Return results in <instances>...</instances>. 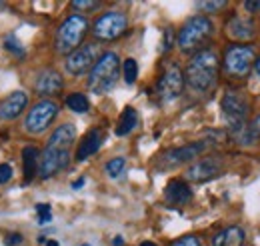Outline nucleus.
<instances>
[{
	"label": "nucleus",
	"instance_id": "nucleus-1",
	"mask_svg": "<svg viewBox=\"0 0 260 246\" xmlns=\"http://www.w3.org/2000/svg\"><path fill=\"white\" fill-rule=\"evenodd\" d=\"M218 70H220L218 54L210 48H204L190 58L184 72V82L194 93H210L218 82Z\"/></svg>",
	"mask_w": 260,
	"mask_h": 246
},
{
	"label": "nucleus",
	"instance_id": "nucleus-2",
	"mask_svg": "<svg viewBox=\"0 0 260 246\" xmlns=\"http://www.w3.org/2000/svg\"><path fill=\"white\" fill-rule=\"evenodd\" d=\"M120 76V58L116 52H104L88 74V90L92 94L110 93Z\"/></svg>",
	"mask_w": 260,
	"mask_h": 246
},
{
	"label": "nucleus",
	"instance_id": "nucleus-3",
	"mask_svg": "<svg viewBox=\"0 0 260 246\" xmlns=\"http://www.w3.org/2000/svg\"><path fill=\"white\" fill-rule=\"evenodd\" d=\"M214 34V24L208 16H192L184 22V26L178 32V48L182 52H200L204 50V44Z\"/></svg>",
	"mask_w": 260,
	"mask_h": 246
},
{
	"label": "nucleus",
	"instance_id": "nucleus-4",
	"mask_svg": "<svg viewBox=\"0 0 260 246\" xmlns=\"http://www.w3.org/2000/svg\"><path fill=\"white\" fill-rule=\"evenodd\" d=\"M86 32H88V20H86V16H82V14H70L64 22L60 24L58 32H56V40H54L56 52L58 54H66V56L70 52H74L82 44Z\"/></svg>",
	"mask_w": 260,
	"mask_h": 246
},
{
	"label": "nucleus",
	"instance_id": "nucleus-5",
	"mask_svg": "<svg viewBox=\"0 0 260 246\" xmlns=\"http://www.w3.org/2000/svg\"><path fill=\"white\" fill-rule=\"evenodd\" d=\"M256 60V50L252 44H232L224 52V72L230 78H244L252 70Z\"/></svg>",
	"mask_w": 260,
	"mask_h": 246
},
{
	"label": "nucleus",
	"instance_id": "nucleus-6",
	"mask_svg": "<svg viewBox=\"0 0 260 246\" xmlns=\"http://www.w3.org/2000/svg\"><path fill=\"white\" fill-rule=\"evenodd\" d=\"M222 116L226 120L228 128L232 132H242L246 126V116H248V100L240 93H226L222 102H220Z\"/></svg>",
	"mask_w": 260,
	"mask_h": 246
},
{
	"label": "nucleus",
	"instance_id": "nucleus-7",
	"mask_svg": "<svg viewBox=\"0 0 260 246\" xmlns=\"http://www.w3.org/2000/svg\"><path fill=\"white\" fill-rule=\"evenodd\" d=\"M128 28V18L124 12H118V10H110V12H104L92 26V34L96 40L102 42H110V40H116L120 38Z\"/></svg>",
	"mask_w": 260,
	"mask_h": 246
},
{
	"label": "nucleus",
	"instance_id": "nucleus-8",
	"mask_svg": "<svg viewBox=\"0 0 260 246\" xmlns=\"http://www.w3.org/2000/svg\"><path fill=\"white\" fill-rule=\"evenodd\" d=\"M58 116V104L52 100H40L36 102L30 112L26 114V132L28 134H42L50 124L54 122V118Z\"/></svg>",
	"mask_w": 260,
	"mask_h": 246
},
{
	"label": "nucleus",
	"instance_id": "nucleus-9",
	"mask_svg": "<svg viewBox=\"0 0 260 246\" xmlns=\"http://www.w3.org/2000/svg\"><path fill=\"white\" fill-rule=\"evenodd\" d=\"M222 158L220 156H206V158H200L196 160L194 164L188 166V170L184 172V178L186 182H196V184H202V182H208V180H214L222 174Z\"/></svg>",
	"mask_w": 260,
	"mask_h": 246
},
{
	"label": "nucleus",
	"instance_id": "nucleus-10",
	"mask_svg": "<svg viewBox=\"0 0 260 246\" xmlns=\"http://www.w3.org/2000/svg\"><path fill=\"white\" fill-rule=\"evenodd\" d=\"M206 142H192V144H186V146H180V148H172V150H166V152L158 158L156 162V168L160 170H170V168H176V166H182L186 162H192L194 158H198L200 154L206 150Z\"/></svg>",
	"mask_w": 260,
	"mask_h": 246
},
{
	"label": "nucleus",
	"instance_id": "nucleus-11",
	"mask_svg": "<svg viewBox=\"0 0 260 246\" xmlns=\"http://www.w3.org/2000/svg\"><path fill=\"white\" fill-rule=\"evenodd\" d=\"M98 60V46L96 44H84L78 46L74 52H70L66 56L64 68L68 74L72 76H82L88 70H92V66Z\"/></svg>",
	"mask_w": 260,
	"mask_h": 246
},
{
	"label": "nucleus",
	"instance_id": "nucleus-12",
	"mask_svg": "<svg viewBox=\"0 0 260 246\" xmlns=\"http://www.w3.org/2000/svg\"><path fill=\"white\" fill-rule=\"evenodd\" d=\"M70 162V150L64 148H54V146H46L40 154V162H38V174L40 178H52L54 174H58L60 170H64Z\"/></svg>",
	"mask_w": 260,
	"mask_h": 246
},
{
	"label": "nucleus",
	"instance_id": "nucleus-13",
	"mask_svg": "<svg viewBox=\"0 0 260 246\" xmlns=\"http://www.w3.org/2000/svg\"><path fill=\"white\" fill-rule=\"evenodd\" d=\"M184 90V72L180 70V66L176 64H170L166 70H164L162 78L158 80V86H156V94L162 102H170L174 98H178Z\"/></svg>",
	"mask_w": 260,
	"mask_h": 246
},
{
	"label": "nucleus",
	"instance_id": "nucleus-14",
	"mask_svg": "<svg viewBox=\"0 0 260 246\" xmlns=\"http://www.w3.org/2000/svg\"><path fill=\"white\" fill-rule=\"evenodd\" d=\"M28 106V94L26 93H12L8 98H4L0 102V120L2 122H8V120H14L18 118Z\"/></svg>",
	"mask_w": 260,
	"mask_h": 246
},
{
	"label": "nucleus",
	"instance_id": "nucleus-15",
	"mask_svg": "<svg viewBox=\"0 0 260 246\" xmlns=\"http://www.w3.org/2000/svg\"><path fill=\"white\" fill-rule=\"evenodd\" d=\"M64 86V80L60 76V72L48 68V70H42L38 76H36V82H34V90L40 94V96H54L62 90Z\"/></svg>",
	"mask_w": 260,
	"mask_h": 246
},
{
	"label": "nucleus",
	"instance_id": "nucleus-16",
	"mask_svg": "<svg viewBox=\"0 0 260 246\" xmlns=\"http://www.w3.org/2000/svg\"><path fill=\"white\" fill-rule=\"evenodd\" d=\"M226 32L230 38L234 40H252L256 34V26L252 18L246 16H234L230 18V22L226 24Z\"/></svg>",
	"mask_w": 260,
	"mask_h": 246
},
{
	"label": "nucleus",
	"instance_id": "nucleus-17",
	"mask_svg": "<svg viewBox=\"0 0 260 246\" xmlns=\"http://www.w3.org/2000/svg\"><path fill=\"white\" fill-rule=\"evenodd\" d=\"M164 198H166L168 204L182 206V204L190 202L192 190H190L188 182H184V180H172V182H168L166 190H164Z\"/></svg>",
	"mask_w": 260,
	"mask_h": 246
},
{
	"label": "nucleus",
	"instance_id": "nucleus-18",
	"mask_svg": "<svg viewBox=\"0 0 260 246\" xmlns=\"http://www.w3.org/2000/svg\"><path fill=\"white\" fill-rule=\"evenodd\" d=\"M102 140H104V134H102V130H90V132H86L84 134V138L80 140V144H78V150H76V160H86V158H90L92 154L98 152V148L102 146Z\"/></svg>",
	"mask_w": 260,
	"mask_h": 246
},
{
	"label": "nucleus",
	"instance_id": "nucleus-19",
	"mask_svg": "<svg viewBox=\"0 0 260 246\" xmlns=\"http://www.w3.org/2000/svg\"><path fill=\"white\" fill-rule=\"evenodd\" d=\"M74 138H76V128H74L72 124H62V126H58V128L50 134V138H48L46 146H54V148H64V150H70V146H72Z\"/></svg>",
	"mask_w": 260,
	"mask_h": 246
},
{
	"label": "nucleus",
	"instance_id": "nucleus-20",
	"mask_svg": "<svg viewBox=\"0 0 260 246\" xmlns=\"http://www.w3.org/2000/svg\"><path fill=\"white\" fill-rule=\"evenodd\" d=\"M244 240L246 234L240 226H228L212 238V246H244Z\"/></svg>",
	"mask_w": 260,
	"mask_h": 246
},
{
	"label": "nucleus",
	"instance_id": "nucleus-21",
	"mask_svg": "<svg viewBox=\"0 0 260 246\" xmlns=\"http://www.w3.org/2000/svg\"><path fill=\"white\" fill-rule=\"evenodd\" d=\"M38 162H40V152L34 146H26L22 150V172H24V184H30L34 176L38 174Z\"/></svg>",
	"mask_w": 260,
	"mask_h": 246
},
{
	"label": "nucleus",
	"instance_id": "nucleus-22",
	"mask_svg": "<svg viewBox=\"0 0 260 246\" xmlns=\"http://www.w3.org/2000/svg\"><path fill=\"white\" fill-rule=\"evenodd\" d=\"M136 126H138V112H136L132 106H128V108H124V112H122L120 118H118L116 134H118V136H126V134H130Z\"/></svg>",
	"mask_w": 260,
	"mask_h": 246
},
{
	"label": "nucleus",
	"instance_id": "nucleus-23",
	"mask_svg": "<svg viewBox=\"0 0 260 246\" xmlns=\"http://www.w3.org/2000/svg\"><path fill=\"white\" fill-rule=\"evenodd\" d=\"M66 106H68L72 112H76V114H84V112L90 110V102H88V98L82 93L70 94V96L66 98Z\"/></svg>",
	"mask_w": 260,
	"mask_h": 246
},
{
	"label": "nucleus",
	"instance_id": "nucleus-24",
	"mask_svg": "<svg viewBox=\"0 0 260 246\" xmlns=\"http://www.w3.org/2000/svg\"><path fill=\"white\" fill-rule=\"evenodd\" d=\"M260 138V114L254 118V122L244 126V130L240 132V142L242 144H254Z\"/></svg>",
	"mask_w": 260,
	"mask_h": 246
},
{
	"label": "nucleus",
	"instance_id": "nucleus-25",
	"mask_svg": "<svg viewBox=\"0 0 260 246\" xmlns=\"http://www.w3.org/2000/svg\"><path fill=\"white\" fill-rule=\"evenodd\" d=\"M124 168H126V160L122 156H116V158L108 160L106 166H104V170H106V174L110 178H118L120 174H124Z\"/></svg>",
	"mask_w": 260,
	"mask_h": 246
},
{
	"label": "nucleus",
	"instance_id": "nucleus-26",
	"mask_svg": "<svg viewBox=\"0 0 260 246\" xmlns=\"http://www.w3.org/2000/svg\"><path fill=\"white\" fill-rule=\"evenodd\" d=\"M122 76H124V82L126 84H134L136 78H138V64L134 58H126L122 62Z\"/></svg>",
	"mask_w": 260,
	"mask_h": 246
},
{
	"label": "nucleus",
	"instance_id": "nucleus-27",
	"mask_svg": "<svg viewBox=\"0 0 260 246\" xmlns=\"http://www.w3.org/2000/svg\"><path fill=\"white\" fill-rule=\"evenodd\" d=\"M4 46H6V50L14 52L16 56H24V48H22V44L16 40V36H6V40H4Z\"/></svg>",
	"mask_w": 260,
	"mask_h": 246
},
{
	"label": "nucleus",
	"instance_id": "nucleus-28",
	"mask_svg": "<svg viewBox=\"0 0 260 246\" xmlns=\"http://www.w3.org/2000/svg\"><path fill=\"white\" fill-rule=\"evenodd\" d=\"M36 214H38V224H48L52 220L50 204H38L36 206Z\"/></svg>",
	"mask_w": 260,
	"mask_h": 246
},
{
	"label": "nucleus",
	"instance_id": "nucleus-29",
	"mask_svg": "<svg viewBox=\"0 0 260 246\" xmlns=\"http://www.w3.org/2000/svg\"><path fill=\"white\" fill-rule=\"evenodd\" d=\"M98 6H100V2H94V0H74L72 2V8L74 10H84V12L96 10Z\"/></svg>",
	"mask_w": 260,
	"mask_h": 246
},
{
	"label": "nucleus",
	"instance_id": "nucleus-30",
	"mask_svg": "<svg viewBox=\"0 0 260 246\" xmlns=\"http://www.w3.org/2000/svg\"><path fill=\"white\" fill-rule=\"evenodd\" d=\"M170 246H202V244H200V240L196 238L194 234H188V236H182V238L174 240Z\"/></svg>",
	"mask_w": 260,
	"mask_h": 246
},
{
	"label": "nucleus",
	"instance_id": "nucleus-31",
	"mask_svg": "<svg viewBox=\"0 0 260 246\" xmlns=\"http://www.w3.org/2000/svg\"><path fill=\"white\" fill-rule=\"evenodd\" d=\"M226 6V2H198V8L206 10V12H216V10H222Z\"/></svg>",
	"mask_w": 260,
	"mask_h": 246
},
{
	"label": "nucleus",
	"instance_id": "nucleus-32",
	"mask_svg": "<svg viewBox=\"0 0 260 246\" xmlns=\"http://www.w3.org/2000/svg\"><path fill=\"white\" fill-rule=\"evenodd\" d=\"M12 178V166L10 164H0V184L8 182Z\"/></svg>",
	"mask_w": 260,
	"mask_h": 246
},
{
	"label": "nucleus",
	"instance_id": "nucleus-33",
	"mask_svg": "<svg viewBox=\"0 0 260 246\" xmlns=\"http://www.w3.org/2000/svg\"><path fill=\"white\" fill-rule=\"evenodd\" d=\"M20 242H22V236H20V234H16V232L6 236V246H18Z\"/></svg>",
	"mask_w": 260,
	"mask_h": 246
},
{
	"label": "nucleus",
	"instance_id": "nucleus-34",
	"mask_svg": "<svg viewBox=\"0 0 260 246\" xmlns=\"http://www.w3.org/2000/svg\"><path fill=\"white\" fill-rule=\"evenodd\" d=\"M244 8L248 12H258L260 10V0H254V2H244Z\"/></svg>",
	"mask_w": 260,
	"mask_h": 246
},
{
	"label": "nucleus",
	"instance_id": "nucleus-35",
	"mask_svg": "<svg viewBox=\"0 0 260 246\" xmlns=\"http://www.w3.org/2000/svg\"><path fill=\"white\" fill-rule=\"evenodd\" d=\"M170 36H172V32H170V30L164 32V52L172 48V46H170V44H172V42H170Z\"/></svg>",
	"mask_w": 260,
	"mask_h": 246
},
{
	"label": "nucleus",
	"instance_id": "nucleus-36",
	"mask_svg": "<svg viewBox=\"0 0 260 246\" xmlns=\"http://www.w3.org/2000/svg\"><path fill=\"white\" fill-rule=\"evenodd\" d=\"M252 66H254V72L260 76V56H256V60H254V64H252Z\"/></svg>",
	"mask_w": 260,
	"mask_h": 246
},
{
	"label": "nucleus",
	"instance_id": "nucleus-37",
	"mask_svg": "<svg viewBox=\"0 0 260 246\" xmlns=\"http://www.w3.org/2000/svg\"><path fill=\"white\" fill-rule=\"evenodd\" d=\"M112 244H114V246H122V244H124V240H122V236H116Z\"/></svg>",
	"mask_w": 260,
	"mask_h": 246
},
{
	"label": "nucleus",
	"instance_id": "nucleus-38",
	"mask_svg": "<svg viewBox=\"0 0 260 246\" xmlns=\"http://www.w3.org/2000/svg\"><path fill=\"white\" fill-rule=\"evenodd\" d=\"M84 184V178H80V180H76V182H72V188H80V186Z\"/></svg>",
	"mask_w": 260,
	"mask_h": 246
},
{
	"label": "nucleus",
	"instance_id": "nucleus-39",
	"mask_svg": "<svg viewBox=\"0 0 260 246\" xmlns=\"http://www.w3.org/2000/svg\"><path fill=\"white\" fill-rule=\"evenodd\" d=\"M46 246H60L56 240H46Z\"/></svg>",
	"mask_w": 260,
	"mask_h": 246
},
{
	"label": "nucleus",
	"instance_id": "nucleus-40",
	"mask_svg": "<svg viewBox=\"0 0 260 246\" xmlns=\"http://www.w3.org/2000/svg\"><path fill=\"white\" fill-rule=\"evenodd\" d=\"M140 246H156V244H154V242H148V240H146V242H142Z\"/></svg>",
	"mask_w": 260,
	"mask_h": 246
},
{
	"label": "nucleus",
	"instance_id": "nucleus-41",
	"mask_svg": "<svg viewBox=\"0 0 260 246\" xmlns=\"http://www.w3.org/2000/svg\"><path fill=\"white\" fill-rule=\"evenodd\" d=\"M80 246H90V244H80Z\"/></svg>",
	"mask_w": 260,
	"mask_h": 246
}]
</instances>
